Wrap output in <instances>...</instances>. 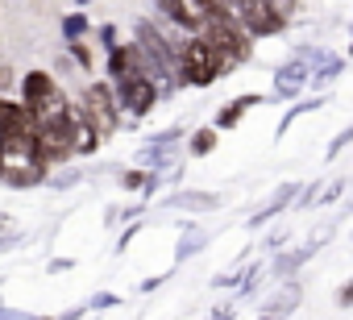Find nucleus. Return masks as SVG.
I'll return each instance as SVG.
<instances>
[{
    "instance_id": "8",
    "label": "nucleus",
    "mask_w": 353,
    "mask_h": 320,
    "mask_svg": "<svg viewBox=\"0 0 353 320\" xmlns=\"http://www.w3.org/2000/svg\"><path fill=\"white\" fill-rule=\"evenodd\" d=\"M295 196H299V183H283V188L270 196V204H266L262 212H254V217H250V229H262L270 217H279L283 208H291V204H295Z\"/></svg>"
},
{
    "instance_id": "32",
    "label": "nucleus",
    "mask_w": 353,
    "mask_h": 320,
    "mask_svg": "<svg viewBox=\"0 0 353 320\" xmlns=\"http://www.w3.org/2000/svg\"><path fill=\"white\" fill-rule=\"evenodd\" d=\"M79 5H88V0H79Z\"/></svg>"
},
{
    "instance_id": "17",
    "label": "nucleus",
    "mask_w": 353,
    "mask_h": 320,
    "mask_svg": "<svg viewBox=\"0 0 353 320\" xmlns=\"http://www.w3.org/2000/svg\"><path fill=\"white\" fill-rule=\"evenodd\" d=\"M88 30H92V26H88V17H83V13H71V17H63V38H67V42H79Z\"/></svg>"
},
{
    "instance_id": "22",
    "label": "nucleus",
    "mask_w": 353,
    "mask_h": 320,
    "mask_svg": "<svg viewBox=\"0 0 353 320\" xmlns=\"http://www.w3.org/2000/svg\"><path fill=\"white\" fill-rule=\"evenodd\" d=\"M336 308H353V279L336 287Z\"/></svg>"
},
{
    "instance_id": "6",
    "label": "nucleus",
    "mask_w": 353,
    "mask_h": 320,
    "mask_svg": "<svg viewBox=\"0 0 353 320\" xmlns=\"http://www.w3.org/2000/svg\"><path fill=\"white\" fill-rule=\"evenodd\" d=\"M154 9L166 21H174L179 30H188V34H200L204 30V17H200V9L192 5V0H154Z\"/></svg>"
},
{
    "instance_id": "30",
    "label": "nucleus",
    "mask_w": 353,
    "mask_h": 320,
    "mask_svg": "<svg viewBox=\"0 0 353 320\" xmlns=\"http://www.w3.org/2000/svg\"><path fill=\"white\" fill-rule=\"evenodd\" d=\"M258 320H279V316H266V312H262V316H258Z\"/></svg>"
},
{
    "instance_id": "12",
    "label": "nucleus",
    "mask_w": 353,
    "mask_h": 320,
    "mask_svg": "<svg viewBox=\"0 0 353 320\" xmlns=\"http://www.w3.org/2000/svg\"><path fill=\"white\" fill-rule=\"evenodd\" d=\"M307 83V67L295 59V63H283L279 67V75H274V92L287 100V96H299V88Z\"/></svg>"
},
{
    "instance_id": "1",
    "label": "nucleus",
    "mask_w": 353,
    "mask_h": 320,
    "mask_svg": "<svg viewBox=\"0 0 353 320\" xmlns=\"http://www.w3.org/2000/svg\"><path fill=\"white\" fill-rule=\"evenodd\" d=\"M233 63L204 38V34H192L188 42H179V83L188 88H212L216 79H225Z\"/></svg>"
},
{
    "instance_id": "26",
    "label": "nucleus",
    "mask_w": 353,
    "mask_h": 320,
    "mask_svg": "<svg viewBox=\"0 0 353 320\" xmlns=\"http://www.w3.org/2000/svg\"><path fill=\"white\" fill-rule=\"evenodd\" d=\"M336 196H341V183H332V188H328V192H324V196H320V204H332V200H336Z\"/></svg>"
},
{
    "instance_id": "13",
    "label": "nucleus",
    "mask_w": 353,
    "mask_h": 320,
    "mask_svg": "<svg viewBox=\"0 0 353 320\" xmlns=\"http://www.w3.org/2000/svg\"><path fill=\"white\" fill-rule=\"evenodd\" d=\"M254 104H262V96H258V92H245V96H237L233 104H225V112H216V129H221V133H225V129H233V125H237V121H241V117H245Z\"/></svg>"
},
{
    "instance_id": "7",
    "label": "nucleus",
    "mask_w": 353,
    "mask_h": 320,
    "mask_svg": "<svg viewBox=\"0 0 353 320\" xmlns=\"http://www.w3.org/2000/svg\"><path fill=\"white\" fill-rule=\"evenodd\" d=\"M67 133H71V150H75V154H96V150H100V133H96L92 121L79 112V104H75V117H71V129H67Z\"/></svg>"
},
{
    "instance_id": "25",
    "label": "nucleus",
    "mask_w": 353,
    "mask_h": 320,
    "mask_svg": "<svg viewBox=\"0 0 353 320\" xmlns=\"http://www.w3.org/2000/svg\"><path fill=\"white\" fill-rule=\"evenodd\" d=\"M100 38H104V42H108V50H112V46H117V42H112V38H117V26H104V30H100Z\"/></svg>"
},
{
    "instance_id": "10",
    "label": "nucleus",
    "mask_w": 353,
    "mask_h": 320,
    "mask_svg": "<svg viewBox=\"0 0 353 320\" xmlns=\"http://www.w3.org/2000/svg\"><path fill=\"white\" fill-rule=\"evenodd\" d=\"M0 179H5L9 188H38V183H46V167H38V163H9Z\"/></svg>"
},
{
    "instance_id": "9",
    "label": "nucleus",
    "mask_w": 353,
    "mask_h": 320,
    "mask_svg": "<svg viewBox=\"0 0 353 320\" xmlns=\"http://www.w3.org/2000/svg\"><path fill=\"white\" fill-rule=\"evenodd\" d=\"M299 299H303V287H299V283H287V287H279V291H274V295L262 303V312L283 320V316H291V312L299 308Z\"/></svg>"
},
{
    "instance_id": "31",
    "label": "nucleus",
    "mask_w": 353,
    "mask_h": 320,
    "mask_svg": "<svg viewBox=\"0 0 353 320\" xmlns=\"http://www.w3.org/2000/svg\"><path fill=\"white\" fill-rule=\"evenodd\" d=\"M0 83H5V71H0Z\"/></svg>"
},
{
    "instance_id": "4",
    "label": "nucleus",
    "mask_w": 353,
    "mask_h": 320,
    "mask_svg": "<svg viewBox=\"0 0 353 320\" xmlns=\"http://www.w3.org/2000/svg\"><path fill=\"white\" fill-rule=\"evenodd\" d=\"M237 21L245 26L250 38H270V34H283V26H287V17L270 0H237Z\"/></svg>"
},
{
    "instance_id": "18",
    "label": "nucleus",
    "mask_w": 353,
    "mask_h": 320,
    "mask_svg": "<svg viewBox=\"0 0 353 320\" xmlns=\"http://www.w3.org/2000/svg\"><path fill=\"white\" fill-rule=\"evenodd\" d=\"M145 183H150V171H125L121 175V188L125 192H145Z\"/></svg>"
},
{
    "instance_id": "2",
    "label": "nucleus",
    "mask_w": 353,
    "mask_h": 320,
    "mask_svg": "<svg viewBox=\"0 0 353 320\" xmlns=\"http://www.w3.org/2000/svg\"><path fill=\"white\" fill-rule=\"evenodd\" d=\"M79 112L92 121V129L100 133V137H108V133H117V125H121V100H117V92H112V83H88L83 92H79Z\"/></svg>"
},
{
    "instance_id": "24",
    "label": "nucleus",
    "mask_w": 353,
    "mask_h": 320,
    "mask_svg": "<svg viewBox=\"0 0 353 320\" xmlns=\"http://www.w3.org/2000/svg\"><path fill=\"white\" fill-rule=\"evenodd\" d=\"M54 183H59V188H75V183H79V171H67V175H59Z\"/></svg>"
},
{
    "instance_id": "33",
    "label": "nucleus",
    "mask_w": 353,
    "mask_h": 320,
    "mask_svg": "<svg viewBox=\"0 0 353 320\" xmlns=\"http://www.w3.org/2000/svg\"><path fill=\"white\" fill-rule=\"evenodd\" d=\"M349 54H353V50H349Z\"/></svg>"
},
{
    "instance_id": "16",
    "label": "nucleus",
    "mask_w": 353,
    "mask_h": 320,
    "mask_svg": "<svg viewBox=\"0 0 353 320\" xmlns=\"http://www.w3.org/2000/svg\"><path fill=\"white\" fill-rule=\"evenodd\" d=\"M312 254H316V246H299V250L283 254V258L274 262V274H283V279H287V274H295V270H299V266H303V262H307Z\"/></svg>"
},
{
    "instance_id": "21",
    "label": "nucleus",
    "mask_w": 353,
    "mask_h": 320,
    "mask_svg": "<svg viewBox=\"0 0 353 320\" xmlns=\"http://www.w3.org/2000/svg\"><path fill=\"white\" fill-rule=\"evenodd\" d=\"M71 54H75V63H79V67H83V71H88V67H92V50H88V46H83V42H71Z\"/></svg>"
},
{
    "instance_id": "11",
    "label": "nucleus",
    "mask_w": 353,
    "mask_h": 320,
    "mask_svg": "<svg viewBox=\"0 0 353 320\" xmlns=\"http://www.w3.org/2000/svg\"><path fill=\"white\" fill-rule=\"evenodd\" d=\"M108 75H112V83H125L129 75H137V46H112L108 50Z\"/></svg>"
},
{
    "instance_id": "29",
    "label": "nucleus",
    "mask_w": 353,
    "mask_h": 320,
    "mask_svg": "<svg viewBox=\"0 0 353 320\" xmlns=\"http://www.w3.org/2000/svg\"><path fill=\"white\" fill-rule=\"evenodd\" d=\"M0 229H9V217H0Z\"/></svg>"
},
{
    "instance_id": "5",
    "label": "nucleus",
    "mask_w": 353,
    "mask_h": 320,
    "mask_svg": "<svg viewBox=\"0 0 353 320\" xmlns=\"http://www.w3.org/2000/svg\"><path fill=\"white\" fill-rule=\"evenodd\" d=\"M158 92H162V88H158L150 75H141V71L129 75L125 83H117V100H121V108H129L133 117H145V112L158 104Z\"/></svg>"
},
{
    "instance_id": "15",
    "label": "nucleus",
    "mask_w": 353,
    "mask_h": 320,
    "mask_svg": "<svg viewBox=\"0 0 353 320\" xmlns=\"http://www.w3.org/2000/svg\"><path fill=\"white\" fill-rule=\"evenodd\" d=\"M216 141H221V129H216V125H204V129H196V133H192L188 154H192V158H204V154H212V150H216Z\"/></svg>"
},
{
    "instance_id": "28",
    "label": "nucleus",
    "mask_w": 353,
    "mask_h": 320,
    "mask_svg": "<svg viewBox=\"0 0 353 320\" xmlns=\"http://www.w3.org/2000/svg\"><path fill=\"white\" fill-rule=\"evenodd\" d=\"M5 167H9V163H5V154H0V175H5Z\"/></svg>"
},
{
    "instance_id": "14",
    "label": "nucleus",
    "mask_w": 353,
    "mask_h": 320,
    "mask_svg": "<svg viewBox=\"0 0 353 320\" xmlns=\"http://www.w3.org/2000/svg\"><path fill=\"white\" fill-rule=\"evenodd\" d=\"M170 204L174 208H188V212H212V208H221V196L216 192H179Z\"/></svg>"
},
{
    "instance_id": "20",
    "label": "nucleus",
    "mask_w": 353,
    "mask_h": 320,
    "mask_svg": "<svg viewBox=\"0 0 353 320\" xmlns=\"http://www.w3.org/2000/svg\"><path fill=\"white\" fill-rule=\"evenodd\" d=\"M349 141H353V125H349V129H341V133H336V141H332V146H328V158H336V154H341V150H345V146H349Z\"/></svg>"
},
{
    "instance_id": "19",
    "label": "nucleus",
    "mask_w": 353,
    "mask_h": 320,
    "mask_svg": "<svg viewBox=\"0 0 353 320\" xmlns=\"http://www.w3.org/2000/svg\"><path fill=\"white\" fill-rule=\"evenodd\" d=\"M104 308H121V295L100 291V295H92V299H88V312H104Z\"/></svg>"
},
{
    "instance_id": "3",
    "label": "nucleus",
    "mask_w": 353,
    "mask_h": 320,
    "mask_svg": "<svg viewBox=\"0 0 353 320\" xmlns=\"http://www.w3.org/2000/svg\"><path fill=\"white\" fill-rule=\"evenodd\" d=\"M200 34H204V38H208V42H212L229 63H233V67H237V63H245V59L254 54V38H250V34H245V26H241V21H233V17H208Z\"/></svg>"
},
{
    "instance_id": "23",
    "label": "nucleus",
    "mask_w": 353,
    "mask_h": 320,
    "mask_svg": "<svg viewBox=\"0 0 353 320\" xmlns=\"http://www.w3.org/2000/svg\"><path fill=\"white\" fill-rule=\"evenodd\" d=\"M196 250H204V237H192V241H183V246H179V258H188V254H196Z\"/></svg>"
},
{
    "instance_id": "27",
    "label": "nucleus",
    "mask_w": 353,
    "mask_h": 320,
    "mask_svg": "<svg viewBox=\"0 0 353 320\" xmlns=\"http://www.w3.org/2000/svg\"><path fill=\"white\" fill-rule=\"evenodd\" d=\"M212 320H233V308H216V312H212Z\"/></svg>"
}]
</instances>
